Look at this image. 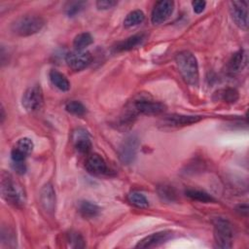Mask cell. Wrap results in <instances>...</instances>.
Instances as JSON below:
<instances>
[{"label": "cell", "instance_id": "obj_1", "mask_svg": "<svg viewBox=\"0 0 249 249\" xmlns=\"http://www.w3.org/2000/svg\"><path fill=\"white\" fill-rule=\"evenodd\" d=\"M175 61L183 80L190 86H197L199 75L197 60L195 54L189 51L179 52L175 55Z\"/></svg>", "mask_w": 249, "mask_h": 249}, {"label": "cell", "instance_id": "obj_2", "mask_svg": "<svg viewBox=\"0 0 249 249\" xmlns=\"http://www.w3.org/2000/svg\"><path fill=\"white\" fill-rule=\"evenodd\" d=\"M45 24L42 17L25 15L17 18L11 25L12 31L18 36H30L40 31Z\"/></svg>", "mask_w": 249, "mask_h": 249}, {"label": "cell", "instance_id": "obj_3", "mask_svg": "<svg viewBox=\"0 0 249 249\" xmlns=\"http://www.w3.org/2000/svg\"><path fill=\"white\" fill-rule=\"evenodd\" d=\"M213 226L217 247L223 249L231 248L232 245L233 230L230 221L222 217H216L213 219Z\"/></svg>", "mask_w": 249, "mask_h": 249}, {"label": "cell", "instance_id": "obj_4", "mask_svg": "<svg viewBox=\"0 0 249 249\" xmlns=\"http://www.w3.org/2000/svg\"><path fill=\"white\" fill-rule=\"evenodd\" d=\"M1 195L9 204L15 207H20L23 203L22 194L11 175L6 172H2L1 174Z\"/></svg>", "mask_w": 249, "mask_h": 249}, {"label": "cell", "instance_id": "obj_5", "mask_svg": "<svg viewBox=\"0 0 249 249\" xmlns=\"http://www.w3.org/2000/svg\"><path fill=\"white\" fill-rule=\"evenodd\" d=\"M165 110V105L160 101H156L152 98L140 97L134 100L129 108V117L135 116L137 114L145 115H157L160 114Z\"/></svg>", "mask_w": 249, "mask_h": 249}, {"label": "cell", "instance_id": "obj_6", "mask_svg": "<svg viewBox=\"0 0 249 249\" xmlns=\"http://www.w3.org/2000/svg\"><path fill=\"white\" fill-rule=\"evenodd\" d=\"M22 106L28 112H36L40 110L44 103L43 90L40 86H32L28 88L22 95Z\"/></svg>", "mask_w": 249, "mask_h": 249}, {"label": "cell", "instance_id": "obj_7", "mask_svg": "<svg viewBox=\"0 0 249 249\" xmlns=\"http://www.w3.org/2000/svg\"><path fill=\"white\" fill-rule=\"evenodd\" d=\"M139 147V139L136 135L127 136L120 145L119 158L124 164H130L134 161Z\"/></svg>", "mask_w": 249, "mask_h": 249}, {"label": "cell", "instance_id": "obj_8", "mask_svg": "<svg viewBox=\"0 0 249 249\" xmlns=\"http://www.w3.org/2000/svg\"><path fill=\"white\" fill-rule=\"evenodd\" d=\"M92 56L89 52L74 51L66 54L65 60L67 65L74 71H81L88 67L91 62Z\"/></svg>", "mask_w": 249, "mask_h": 249}, {"label": "cell", "instance_id": "obj_9", "mask_svg": "<svg viewBox=\"0 0 249 249\" xmlns=\"http://www.w3.org/2000/svg\"><path fill=\"white\" fill-rule=\"evenodd\" d=\"M174 2L169 0L159 1L155 4L151 15V20L154 24H160L165 21L172 14Z\"/></svg>", "mask_w": 249, "mask_h": 249}, {"label": "cell", "instance_id": "obj_10", "mask_svg": "<svg viewBox=\"0 0 249 249\" xmlns=\"http://www.w3.org/2000/svg\"><path fill=\"white\" fill-rule=\"evenodd\" d=\"M231 14L234 23L241 29L248 28V10L247 2L233 1L231 3Z\"/></svg>", "mask_w": 249, "mask_h": 249}, {"label": "cell", "instance_id": "obj_11", "mask_svg": "<svg viewBox=\"0 0 249 249\" xmlns=\"http://www.w3.org/2000/svg\"><path fill=\"white\" fill-rule=\"evenodd\" d=\"M172 236H173V233L168 231L155 232L146 236L142 240H140L135 247L136 248H153L166 242Z\"/></svg>", "mask_w": 249, "mask_h": 249}, {"label": "cell", "instance_id": "obj_12", "mask_svg": "<svg viewBox=\"0 0 249 249\" xmlns=\"http://www.w3.org/2000/svg\"><path fill=\"white\" fill-rule=\"evenodd\" d=\"M202 119L201 116H187V115H178V114H172L165 116L163 118V124L172 126V127H178V126H185L190 125L193 124H196L199 122Z\"/></svg>", "mask_w": 249, "mask_h": 249}, {"label": "cell", "instance_id": "obj_13", "mask_svg": "<svg viewBox=\"0 0 249 249\" xmlns=\"http://www.w3.org/2000/svg\"><path fill=\"white\" fill-rule=\"evenodd\" d=\"M87 171L92 175H100L107 172L108 168L105 160L98 154L89 155L85 162Z\"/></svg>", "mask_w": 249, "mask_h": 249}, {"label": "cell", "instance_id": "obj_14", "mask_svg": "<svg viewBox=\"0 0 249 249\" xmlns=\"http://www.w3.org/2000/svg\"><path fill=\"white\" fill-rule=\"evenodd\" d=\"M41 205L49 213H53L55 209V193L51 184L43 186L40 192Z\"/></svg>", "mask_w": 249, "mask_h": 249}, {"label": "cell", "instance_id": "obj_15", "mask_svg": "<svg viewBox=\"0 0 249 249\" xmlns=\"http://www.w3.org/2000/svg\"><path fill=\"white\" fill-rule=\"evenodd\" d=\"M74 146L77 152L80 154H88L91 149V142L89 134L85 129L79 128L73 132L72 136Z\"/></svg>", "mask_w": 249, "mask_h": 249}, {"label": "cell", "instance_id": "obj_16", "mask_svg": "<svg viewBox=\"0 0 249 249\" xmlns=\"http://www.w3.org/2000/svg\"><path fill=\"white\" fill-rule=\"evenodd\" d=\"M145 40V35L140 33V34H135L132 35L128 38H126L124 41L119 42L115 47H114V51L115 52H125V51H129L134 49L135 47H137L138 45L142 44V42Z\"/></svg>", "mask_w": 249, "mask_h": 249}, {"label": "cell", "instance_id": "obj_17", "mask_svg": "<svg viewBox=\"0 0 249 249\" xmlns=\"http://www.w3.org/2000/svg\"><path fill=\"white\" fill-rule=\"evenodd\" d=\"M247 64V53L243 50L234 53L229 61V70L232 73L241 71Z\"/></svg>", "mask_w": 249, "mask_h": 249}, {"label": "cell", "instance_id": "obj_18", "mask_svg": "<svg viewBox=\"0 0 249 249\" xmlns=\"http://www.w3.org/2000/svg\"><path fill=\"white\" fill-rule=\"evenodd\" d=\"M49 77L50 80L52 82V84L57 88L59 90L62 91H67L70 89V83L68 81V79L59 71L57 70H51L49 73Z\"/></svg>", "mask_w": 249, "mask_h": 249}, {"label": "cell", "instance_id": "obj_19", "mask_svg": "<svg viewBox=\"0 0 249 249\" xmlns=\"http://www.w3.org/2000/svg\"><path fill=\"white\" fill-rule=\"evenodd\" d=\"M79 212L81 213V215L84 217V218H87V219H90V218H94L98 215L100 209L99 207L93 203V202H90V201H88V200H84V201H81L79 203Z\"/></svg>", "mask_w": 249, "mask_h": 249}, {"label": "cell", "instance_id": "obj_20", "mask_svg": "<svg viewBox=\"0 0 249 249\" xmlns=\"http://www.w3.org/2000/svg\"><path fill=\"white\" fill-rule=\"evenodd\" d=\"M185 194L188 197H190L193 200H196V201L204 202V203L215 202V198L212 196H210L206 192H203V191H200V190L189 189L185 192Z\"/></svg>", "mask_w": 249, "mask_h": 249}, {"label": "cell", "instance_id": "obj_21", "mask_svg": "<svg viewBox=\"0 0 249 249\" xmlns=\"http://www.w3.org/2000/svg\"><path fill=\"white\" fill-rule=\"evenodd\" d=\"M93 38L89 32H83L78 34L73 41V45L77 51H83L86 47L92 44Z\"/></svg>", "mask_w": 249, "mask_h": 249}, {"label": "cell", "instance_id": "obj_22", "mask_svg": "<svg viewBox=\"0 0 249 249\" xmlns=\"http://www.w3.org/2000/svg\"><path fill=\"white\" fill-rule=\"evenodd\" d=\"M144 18H145V15L141 10H134L125 17L124 20V24L126 27L135 26L141 23L144 20Z\"/></svg>", "mask_w": 249, "mask_h": 249}, {"label": "cell", "instance_id": "obj_23", "mask_svg": "<svg viewBox=\"0 0 249 249\" xmlns=\"http://www.w3.org/2000/svg\"><path fill=\"white\" fill-rule=\"evenodd\" d=\"M127 200L130 204L138 208H147L149 205V202L146 196L138 192H131L127 196Z\"/></svg>", "mask_w": 249, "mask_h": 249}, {"label": "cell", "instance_id": "obj_24", "mask_svg": "<svg viewBox=\"0 0 249 249\" xmlns=\"http://www.w3.org/2000/svg\"><path fill=\"white\" fill-rule=\"evenodd\" d=\"M158 194L162 200L171 202L176 200V192L173 187L169 185H161L158 187Z\"/></svg>", "mask_w": 249, "mask_h": 249}, {"label": "cell", "instance_id": "obj_25", "mask_svg": "<svg viewBox=\"0 0 249 249\" xmlns=\"http://www.w3.org/2000/svg\"><path fill=\"white\" fill-rule=\"evenodd\" d=\"M218 98L229 102V103H234L238 99V92L235 89L232 88H227L224 89H221L217 92Z\"/></svg>", "mask_w": 249, "mask_h": 249}, {"label": "cell", "instance_id": "obj_26", "mask_svg": "<svg viewBox=\"0 0 249 249\" xmlns=\"http://www.w3.org/2000/svg\"><path fill=\"white\" fill-rule=\"evenodd\" d=\"M65 110L75 116H84L87 112V109L84 106V104L77 100H72L67 102L65 104Z\"/></svg>", "mask_w": 249, "mask_h": 249}, {"label": "cell", "instance_id": "obj_27", "mask_svg": "<svg viewBox=\"0 0 249 249\" xmlns=\"http://www.w3.org/2000/svg\"><path fill=\"white\" fill-rule=\"evenodd\" d=\"M85 1H71L65 6V13L68 17H74L79 14L86 6Z\"/></svg>", "mask_w": 249, "mask_h": 249}, {"label": "cell", "instance_id": "obj_28", "mask_svg": "<svg viewBox=\"0 0 249 249\" xmlns=\"http://www.w3.org/2000/svg\"><path fill=\"white\" fill-rule=\"evenodd\" d=\"M17 149H18L19 151H21L23 154H25L26 156H28L32 151H33V148H34V144H33V141L30 139V138H27V137H23L21 139H19L16 145Z\"/></svg>", "mask_w": 249, "mask_h": 249}, {"label": "cell", "instance_id": "obj_29", "mask_svg": "<svg viewBox=\"0 0 249 249\" xmlns=\"http://www.w3.org/2000/svg\"><path fill=\"white\" fill-rule=\"evenodd\" d=\"M67 240L70 243L71 247L74 248H81L84 247V239L82 237V235L79 232H75V231H71L68 233L67 236Z\"/></svg>", "mask_w": 249, "mask_h": 249}, {"label": "cell", "instance_id": "obj_30", "mask_svg": "<svg viewBox=\"0 0 249 249\" xmlns=\"http://www.w3.org/2000/svg\"><path fill=\"white\" fill-rule=\"evenodd\" d=\"M117 5V1L114 0H99L96 2V7L99 10H108Z\"/></svg>", "mask_w": 249, "mask_h": 249}, {"label": "cell", "instance_id": "obj_31", "mask_svg": "<svg viewBox=\"0 0 249 249\" xmlns=\"http://www.w3.org/2000/svg\"><path fill=\"white\" fill-rule=\"evenodd\" d=\"M27 156L25 154H23L21 151H19L17 148H14L11 152V159L12 161H24L25 158Z\"/></svg>", "mask_w": 249, "mask_h": 249}, {"label": "cell", "instance_id": "obj_32", "mask_svg": "<svg viewBox=\"0 0 249 249\" xmlns=\"http://www.w3.org/2000/svg\"><path fill=\"white\" fill-rule=\"evenodd\" d=\"M12 167L18 174H24L26 171L24 161H12Z\"/></svg>", "mask_w": 249, "mask_h": 249}, {"label": "cell", "instance_id": "obj_33", "mask_svg": "<svg viewBox=\"0 0 249 249\" xmlns=\"http://www.w3.org/2000/svg\"><path fill=\"white\" fill-rule=\"evenodd\" d=\"M192 5H193V9H194L195 13L200 14L201 12H203V10L205 8V5H206V2L197 0V1H193Z\"/></svg>", "mask_w": 249, "mask_h": 249}, {"label": "cell", "instance_id": "obj_34", "mask_svg": "<svg viewBox=\"0 0 249 249\" xmlns=\"http://www.w3.org/2000/svg\"><path fill=\"white\" fill-rule=\"evenodd\" d=\"M235 210H236V212H238L239 214L246 216V215L248 214V205H247L246 203H244V204H238V205L236 206Z\"/></svg>", "mask_w": 249, "mask_h": 249}, {"label": "cell", "instance_id": "obj_35", "mask_svg": "<svg viewBox=\"0 0 249 249\" xmlns=\"http://www.w3.org/2000/svg\"><path fill=\"white\" fill-rule=\"evenodd\" d=\"M4 119H5V112H4L3 106H1V123L4 122Z\"/></svg>", "mask_w": 249, "mask_h": 249}]
</instances>
